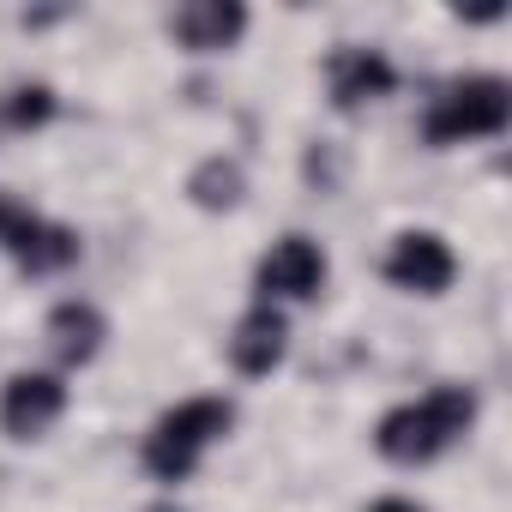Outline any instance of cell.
Returning a JSON list of instances; mask_svg holds the SVG:
<instances>
[{
	"label": "cell",
	"mask_w": 512,
	"mask_h": 512,
	"mask_svg": "<svg viewBox=\"0 0 512 512\" xmlns=\"http://www.w3.org/2000/svg\"><path fill=\"white\" fill-rule=\"evenodd\" d=\"M368 512H428V506H422L416 494H374Z\"/></svg>",
	"instance_id": "cell-14"
},
{
	"label": "cell",
	"mask_w": 512,
	"mask_h": 512,
	"mask_svg": "<svg viewBox=\"0 0 512 512\" xmlns=\"http://www.w3.org/2000/svg\"><path fill=\"white\" fill-rule=\"evenodd\" d=\"M229 428H235V404H229L223 392L181 398V404H169V410L145 428L139 464H145V476H157V482H187V476L205 464V452H211Z\"/></svg>",
	"instance_id": "cell-2"
},
{
	"label": "cell",
	"mask_w": 512,
	"mask_h": 512,
	"mask_svg": "<svg viewBox=\"0 0 512 512\" xmlns=\"http://www.w3.org/2000/svg\"><path fill=\"white\" fill-rule=\"evenodd\" d=\"M67 380L49 368H19L0 386V434L7 440H43L61 416H67Z\"/></svg>",
	"instance_id": "cell-7"
},
{
	"label": "cell",
	"mask_w": 512,
	"mask_h": 512,
	"mask_svg": "<svg viewBox=\"0 0 512 512\" xmlns=\"http://www.w3.org/2000/svg\"><path fill=\"white\" fill-rule=\"evenodd\" d=\"M223 356H229V368H235L241 380H266V374H278L284 356H290V320H284V308L253 302V308L229 326Z\"/></svg>",
	"instance_id": "cell-9"
},
{
	"label": "cell",
	"mask_w": 512,
	"mask_h": 512,
	"mask_svg": "<svg viewBox=\"0 0 512 512\" xmlns=\"http://www.w3.org/2000/svg\"><path fill=\"white\" fill-rule=\"evenodd\" d=\"M187 199H193L199 211H235V205L247 199V169L217 151V157H205V163L187 175Z\"/></svg>",
	"instance_id": "cell-12"
},
{
	"label": "cell",
	"mask_w": 512,
	"mask_h": 512,
	"mask_svg": "<svg viewBox=\"0 0 512 512\" xmlns=\"http://www.w3.org/2000/svg\"><path fill=\"white\" fill-rule=\"evenodd\" d=\"M43 338H49V350H55V362H61V368H85V362H97V356H103V344H109V320H103V308H97V302L67 296V302H55V308H49Z\"/></svg>",
	"instance_id": "cell-10"
},
{
	"label": "cell",
	"mask_w": 512,
	"mask_h": 512,
	"mask_svg": "<svg viewBox=\"0 0 512 512\" xmlns=\"http://www.w3.org/2000/svg\"><path fill=\"white\" fill-rule=\"evenodd\" d=\"M392 85H398V67H392L386 49L338 43V49L326 55V97H332V109H344V115L374 109L380 97H392Z\"/></svg>",
	"instance_id": "cell-8"
},
{
	"label": "cell",
	"mask_w": 512,
	"mask_h": 512,
	"mask_svg": "<svg viewBox=\"0 0 512 512\" xmlns=\"http://www.w3.org/2000/svg\"><path fill=\"white\" fill-rule=\"evenodd\" d=\"M476 416H482L476 386H464V380H440L434 392L404 398V404H392V410L374 422V452H380L386 464H398V470L434 464L440 452H452V446L476 428Z\"/></svg>",
	"instance_id": "cell-1"
},
{
	"label": "cell",
	"mask_w": 512,
	"mask_h": 512,
	"mask_svg": "<svg viewBox=\"0 0 512 512\" xmlns=\"http://www.w3.org/2000/svg\"><path fill=\"white\" fill-rule=\"evenodd\" d=\"M241 31H247V7H235V0H187L169 13V37L187 55H223L241 43Z\"/></svg>",
	"instance_id": "cell-11"
},
{
	"label": "cell",
	"mask_w": 512,
	"mask_h": 512,
	"mask_svg": "<svg viewBox=\"0 0 512 512\" xmlns=\"http://www.w3.org/2000/svg\"><path fill=\"white\" fill-rule=\"evenodd\" d=\"M506 121H512V85L500 73H464L434 97L422 133L428 145H470V139H500Z\"/></svg>",
	"instance_id": "cell-3"
},
{
	"label": "cell",
	"mask_w": 512,
	"mask_h": 512,
	"mask_svg": "<svg viewBox=\"0 0 512 512\" xmlns=\"http://www.w3.org/2000/svg\"><path fill=\"white\" fill-rule=\"evenodd\" d=\"M458 278V253L440 229H398L386 247V284L404 296H446Z\"/></svg>",
	"instance_id": "cell-6"
},
{
	"label": "cell",
	"mask_w": 512,
	"mask_h": 512,
	"mask_svg": "<svg viewBox=\"0 0 512 512\" xmlns=\"http://www.w3.org/2000/svg\"><path fill=\"white\" fill-rule=\"evenodd\" d=\"M326 278H332V260L314 235H278L260 253V266H253V302H266V308L314 302L326 290Z\"/></svg>",
	"instance_id": "cell-5"
},
{
	"label": "cell",
	"mask_w": 512,
	"mask_h": 512,
	"mask_svg": "<svg viewBox=\"0 0 512 512\" xmlns=\"http://www.w3.org/2000/svg\"><path fill=\"white\" fill-rule=\"evenodd\" d=\"M0 253H7L25 278H61V272L79 266L85 241H79L73 223H55V217L31 211L25 199L0 193Z\"/></svg>",
	"instance_id": "cell-4"
},
{
	"label": "cell",
	"mask_w": 512,
	"mask_h": 512,
	"mask_svg": "<svg viewBox=\"0 0 512 512\" xmlns=\"http://www.w3.org/2000/svg\"><path fill=\"white\" fill-rule=\"evenodd\" d=\"M145 512H181V506H175V500H157V506H145Z\"/></svg>",
	"instance_id": "cell-15"
},
{
	"label": "cell",
	"mask_w": 512,
	"mask_h": 512,
	"mask_svg": "<svg viewBox=\"0 0 512 512\" xmlns=\"http://www.w3.org/2000/svg\"><path fill=\"white\" fill-rule=\"evenodd\" d=\"M55 109H61V97L43 79H19V85L0 91V127L7 133H37V127L55 121Z\"/></svg>",
	"instance_id": "cell-13"
}]
</instances>
